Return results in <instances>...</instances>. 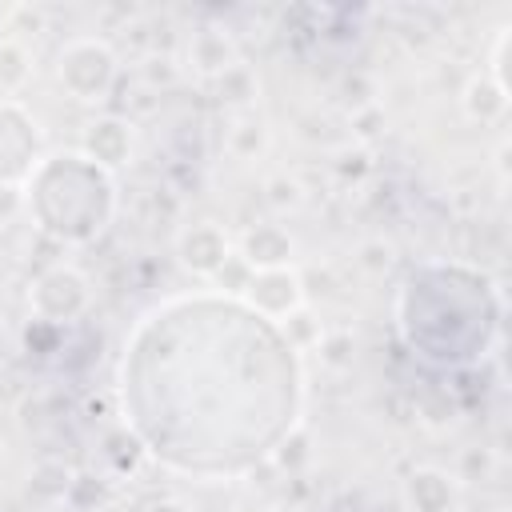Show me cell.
<instances>
[{"label":"cell","instance_id":"cell-1","mask_svg":"<svg viewBox=\"0 0 512 512\" xmlns=\"http://www.w3.org/2000/svg\"><path fill=\"white\" fill-rule=\"evenodd\" d=\"M24 188H28V212H36L40 228L64 244H88L108 228L116 212L112 172L92 164L80 148L44 156L24 180Z\"/></svg>","mask_w":512,"mask_h":512},{"label":"cell","instance_id":"cell-2","mask_svg":"<svg viewBox=\"0 0 512 512\" xmlns=\"http://www.w3.org/2000/svg\"><path fill=\"white\" fill-rule=\"evenodd\" d=\"M56 80L64 84V92L72 100L96 104V100H104L116 88L120 60H116V52L104 40L80 36V40H72V44L60 48V56H56Z\"/></svg>","mask_w":512,"mask_h":512},{"label":"cell","instance_id":"cell-3","mask_svg":"<svg viewBox=\"0 0 512 512\" xmlns=\"http://www.w3.org/2000/svg\"><path fill=\"white\" fill-rule=\"evenodd\" d=\"M92 304V284L80 268L72 264H52L44 268L32 288H28V308L36 316V324H68L76 316H84Z\"/></svg>","mask_w":512,"mask_h":512},{"label":"cell","instance_id":"cell-4","mask_svg":"<svg viewBox=\"0 0 512 512\" xmlns=\"http://www.w3.org/2000/svg\"><path fill=\"white\" fill-rule=\"evenodd\" d=\"M36 120L16 96H0V180L24 184L32 176L36 160Z\"/></svg>","mask_w":512,"mask_h":512},{"label":"cell","instance_id":"cell-5","mask_svg":"<svg viewBox=\"0 0 512 512\" xmlns=\"http://www.w3.org/2000/svg\"><path fill=\"white\" fill-rule=\"evenodd\" d=\"M244 308H252L256 316H264L268 324L284 320L288 312L304 308V280L296 268H268V272H252L236 296Z\"/></svg>","mask_w":512,"mask_h":512},{"label":"cell","instance_id":"cell-6","mask_svg":"<svg viewBox=\"0 0 512 512\" xmlns=\"http://www.w3.org/2000/svg\"><path fill=\"white\" fill-rule=\"evenodd\" d=\"M232 240L228 232L216 224V220H196L188 224L180 236H176V260L184 272L200 276V280H212L228 260H232Z\"/></svg>","mask_w":512,"mask_h":512},{"label":"cell","instance_id":"cell-7","mask_svg":"<svg viewBox=\"0 0 512 512\" xmlns=\"http://www.w3.org/2000/svg\"><path fill=\"white\" fill-rule=\"evenodd\" d=\"M132 144H136V132L124 116H100L84 128V140H80V152L100 164L104 172H116L132 160Z\"/></svg>","mask_w":512,"mask_h":512},{"label":"cell","instance_id":"cell-8","mask_svg":"<svg viewBox=\"0 0 512 512\" xmlns=\"http://www.w3.org/2000/svg\"><path fill=\"white\" fill-rule=\"evenodd\" d=\"M236 256L252 268V272H268V268H292V256H296V240L284 224H252L240 244H236Z\"/></svg>","mask_w":512,"mask_h":512},{"label":"cell","instance_id":"cell-9","mask_svg":"<svg viewBox=\"0 0 512 512\" xmlns=\"http://www.w3.org/2000/svg\"><path fill=\"white\" fill-rule=\"evenodd\" d=\"M404 504L408 512H456L460 504V484L444 468H416L404 480Z\"/></svg>","mask_w":512,"mask_h":512},{"label":"cell","instance_id":"cell-10","mask_svg":"<svg viewBox=\"0 0 512 512\" xmlns=\"http://www.w3.org/2000/svg\"><path fill=\"white\" fill-rule=\"evenodd\" d=\"M508 100H512L508 88H500V84L488 80L484 72L472 76V80L464 84V92H460V108H464V116L476 120V124H496V120H504Z\"/></svg>","mask_w":512,"mask_h":512},{"label":"cell","instance_id":"cell-11","mask_svg":"<svg viewBox=\"0 0 512 512\" xmlns=\"http://www.w3.org/2000/svg\"><path fill=\"white\" fill-rule=\"evenodd\" d=\"M188 60H192V68L196 72H204V76H220L224 68H232L236 64V48H232V40L224 36V32H216V28H204V32H196L192 36V44H188Z\"/></svg>","mask_w":512,"mask_h":512},{"label":"cell","instance_id":"cell-12","mask_svg":"<svg viewBox=\"0 0 512 512\" xmlns=\"http://www.w3.org/2000/svg\"><path fill=\"white\" fill-rule=\"evenodd\" d=\"M32 76V56L16 36H0V92L16 96Z\"/></svg>","mask_w":512,"mask_h":512},{"label":"cell","instance_id":"cell-13","mask_svg":"<svg viewBox=\"0 0 512 512\" xmlns=\"http://www.w3.org/2000/svg\"><path fill=\"white\" fill-rule=\"evenodd\" d=\"M216 92H220L224 104L248 108V104H256V96H260V76H256L244 60H236L232 68H224V72L216 76Z\"/></svg>","mask_w":512,"mask_h":512},{"label":"cell","instance_id":"cell-14","mask_svg":"<svg viewBox=\"0 0 512 512\" xmlns=\"http://www.w3.org/2000/svg\"><path fill=\"white\" fill-rule=\"evenodd\" d=\"M228 148L232 156L240 160H256L264 148H268V124L256 116V112H240L228 128Z\"/></svg>","mask_w":512,"mask_h":512},{"label":"cell","instance_id":"cell-15","mask_svg":"<svg viewBox=\"0 0 512 512\" xmlns=\"http://www.w3.org/2000/svg\"><path fill=\"white\" fill-rule=\"evenodd\" d=\"M68 480H72V468H64L60 460H40L28 476V496L52 504V500H64L68 492Z\"/></svg>","mask_w":512,"mask_h":512},{"label":"cell","instance_id":"cell-16","mask_svg":"<svg viewBox=\"0 0 512 512\" xmlns=\"http://www.w3.org/2000/svg\"><path fill=\"white\" fill-rule=\"evenodd\" d=\"M276 332L284 336V344H288L292 352L316 348V344L324 340V328H320V320H312L308 308H296V312H288L284 320H276Z\"/></svg>","mask_w":512,"mask_h":512},{"label":"cell","instance_id":"cell-17","mask_svg":"<svg viewBox=\"0 0 512 512\" xmlns=\"http://www.w3.org/2000/svg\"><path fill=\"white\" fill-rule=\"evenodd\" d=\"M104 500H108L104 476H96V472H72L68 492H64V504H68V508H76V512H96Z\"/></svg>","mask_w":512,"mask_h":512},{"label":"cell","instance_id":"cell-18","mask_svg":"<svg viewBox=\"0 0 512 512\" xmlns=\"http://www.w3.org/2000/svg\"><path fill=\"white\" fill-rule=\"evenodd\" d=\"M20 212H28V188L16 180H0V228L12 224Z\"/></svg>","mask_w":512,"mask_h":512},{"label":"cell","instance_id":"cell-19","mask_svg":"<svg viewBox=\"0 0 512 512\" xmlns=\"http://www.w3.org/2000/svg\"><path fill=\"white\" fill-rule=\"evenodd\" d=\"M268 200L276 204V208H292V204H300V184L296 180H288V176H272L268 180Z\"/></svg>","mask_w":512,"mask_h":512}]
</instances>
